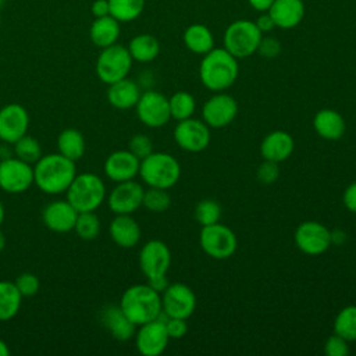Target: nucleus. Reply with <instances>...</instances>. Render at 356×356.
<instances>
[{
    "label": "nucleus",
    "mask_w": 356,
    "mask_h": 356,
    "mask_svg": "<svg viewBox=\"0 0 356 356\" xmlns=\"http://www.w3.org/2000/svg\"><path fill=\"white\" fill-rule=\"evenodd\" d=\"M67 200L78 211H96L106 200V185L95 172L76 174L68 189Z\"/></svg>",
    "instance_id": "nucleus-5"
},
{
    "label": "nucleus",
    "mask_w": 356,
    "mask_h": 356,
    "mask_svg": "<svg viewBox=\"0 0 356 356\" xmlns=\"http://www.w3.org/2000/svg\"><path fill=\"white\" fill-rule=\"evenodd\" d=\"M346 239V234L342 229H334L331 231V242L337 245H342Z\"/></svg>",
    "instance_id": "nucleus-50"
},
{
    "label": "nucleus",
    "mask_w": 356,
    "mask_h": 356,
    "mask_svg": "<svg viewBox=\"0 0 356 356\" xmlns=\"http://www.w3.org/2000/svg\"><path fill=\"white\" fill-rule=\"evenodd\" d=\"M6 243H7V241H6V235H4V232L0 229V252H3V250H4Z\"/></svg>",
    "instance_id": "nucleus-52"
},
{
    "label": "nucleus",
    "mask_w": 356,
    "mask_h": 356,
    "mask_svg": "<svg viewBox=\"0 0 356 356\" xmlns=\"http://www.w3.org/2000/svg\"><path fill=\"white\" fill-rule=\"evenodd\" d=\"M134 338L138 352L143 356L161 355L170 342L165 323L161 317L136 327Z\"/></svg>",
    "instance_id": "nucleus-16"
},
{
    "label": "nucleus",
    "mask_w": 356,
    "mask_h": 356,
    "mask_svg": "<svg viewBox=\"0 0 356 356\" xmlns=\"http://www.w3.org/2000/svg\"><path fill=\"white\" fill-rule=\"evenodd\" d=\"M134 61L150 63L160 53V43L156 36L150 33H139L134 36L127 46Z\"/></svg>",
    "instance_id": "nucleus-30"
},
{
    "label": "nucleus",
    "mask_w": 356,
    "mask_h": 356,
    "mask_svg": "<svg viewBox=\"0 0 356 356\" xmlns=\"http://www.w3.org/2000/svg\"><path fill=\"white\" fill-rule=\"evenodd\" d=\"M33 185V165L15 156L0 160V189L17 195L28 191Z\"/></svg>",
    "instance_id": "nucleus-9"
},
{
    "label": "nucleus",
    "mask_w": 356,
    "mask_h": 356,
    "mask_svg": "<svg viewBox=\"0 0 356 356\" xmlns=\"http://www.w3.org/2000/svg\"><path fill=\"white\" fill-rule=\"evenodd\" d=\"M295 245L298 249L309 256H318L325 253L331 242V231L318 221H303L300 222L293 234Z\"/></svg>",
    "instance_id": "nucleus-10"
},
{
    "label": "nucleus",
    "mask_w": 356,
    "mask_h": 356,
    "mask_svg": "<svg viewBox=\"0 0 356 356\" xmlns=\"http://www.w3.org/2000/svg\"><path fill=\"white\" fill-rule=\"evenodd\" d=\"M108 234L117 246L131 249L139 243L142 231L132 214H115L108 225Z\"/></svg>",
    "instance_id": "nucleus-22"
},
{
    "label": "nucleus",
    "mask_w": 356,
    "mask_h": 356,
    "mask_svg": "<svg viewBox=\"0 0 356 356\" xmlns=\"http://www.w3.org/2000/svg\"><path fill=\"white\" fill-rule=\"evenodd\" d=\"M142 206L152 213H164L171 206V196L167 189L149 186L143 192Z\"/></svg>",
    "instance_id": "nucleus-37"
},
{
    "label": "nucleus",
    "mask_w": 356,
    "mask_h": 356,
    "mask_svg": "<svg viewBox=\"0 0 356 356\" xmlns=\"http://www.w3.org/2000/svg\"><path fill=\"white\" fill-rule=\"evenodd\" d=\"M164 323H165V328L170 339H181L188 332V323L185 318L165 317Z\"/></svg>",
    "instance_id": "nucleus-43"
},
{
    "label": "nucleus",
    "mask_w": 356,
    "mask_h": 356,
    "mask_svg": "<svg viewBox=\"0 0 356 356\" xmlns=\"http://www.w3.org/2000/svg\"><path fill=\"white\" fill-rule=\"evenodd\" d=\"M161 309L165 317L188 320L195 313L196 295L186 284H170L161 293Z\"/></svg>",
    "instance_id": "nucleus-12"
},
{
    "label": "nucleus",
    "mask_w": 356,
    "mask_h": 356,
    "mask_svg": "<svg viewBox=\"0 0 356 356\" xmlns=\"http://www.w3.org/2000/svg\"><path fill=\"white\" fill-rule=\"evenodd\" d=\"M100 321L117 341H128L135 335L136 325L127 317L120 305L104 306L100 312Z\"/></svg>",
    "instance_id": "nucleus-23"
},
{
    "label": "nucleus",
    "mask_w": 356,
    "mask_h": 356,
    "mask_svg": "<svg viewBox=\"0 0 356 356\" xmlns=\"http://www.w3.org/2000/svg\"><path fill=\"white\" fill-rule=\"evenodd\" d=\"M193 216L202 227L216 224L221 218V206L214 199H202L195 206Z\"/></svg>",
    "instance_id": "nucleus-38"
},
{
    "label": "nucleus",
    "mask_w": 356,
    "mask_h": 356,
    "mask_svg": "<svg viewBox=\"0 0 356 356\" xmlns=\"http://www.w3.org/2000/svg\"><path fill=\"white\" fill-rule=\"evenodd\" d=\"M29 128V114L18 103H8L0 108V140L13 145L26 135Z\"/></svg>",
    "instance_id": "nucleus-18"
},
{
    "label": "nucleus",
    "mask_w": 356,
    "mask_h": 356,
    "mask_svg": "<svg viewBox=\"0 0 356 356\" xmlns=\"http://www.w3.org/2000/svg\"><path fill=\"white\" fill-rule=\"evenodd\" d=\"M349 352V341L337 334L330 335L324 343V353L327 356H348Z\"/></svg>",
    "instance_id": "nucleus-41"
},
{
    "label": "nucleus",
    "mask_w": 356,
    "mask_h": 356,
    "mask_svg": "<svg viewBox=\"0 0 356 356\" xmlns=\"http://www.w3.org/2000/svg\"><path fill=\"white\" fill-rule=\"evenodd\" d=\"M22 305V295L11 281L0 280V321L14 318Z\"/></svg>",
    "instance_id": "nucleus-31"
},
{
    "label": "nucleus",
    "mask_w": 356,
    "mask_h": 356,
    "mask_svg": "<svg viewBox=\"0 0 356 356\" xmlns=\"http://www.w3.org/2000/svg\"><path fill=\"white\" fill-rule=\"evenodd\" d=\"M4 216H6V211H4V206H3V203L0 202V227H1L3 221H4Z\"/></svg>",
    "instance_id": "nucleus-53"
},
{
    "label": "nucleus",
    "mask_w": 356,
    "mask_h": 356,
    "mask_svg": "<svg viewBox=\"0 0 356 356\" xmlns=\"http://www.w3.org/2000/svg\"><path fill=\"white\" fill-rule=\"evenodd\" d=\"M118 305L136 327L156 320L163 314L161 293L154 291L147 282L128 286Z\"/></svg>",
    "instance_id": "nucleus-3"
},
{
    "label": "nucleus",
    "mask_w": 356,
    "mask_h": 356,
    "mask_svg": "<svg viewBox=\"0 0 356 356\" xmlns=\"http://www.w3.org/2000/svg\"><path fill=\"white\" fill-rule=\"evenodd\" d=\"M76 175L75 161L57 153L42 154L33 164V184L46 195L64 193Z\"/></svg>",
    "instance_id": "nucleus-1"
},
{
    "label": "nucleus",
    "mask_w": 356,
    "mask_h": 356,
    "mask_svg": "<svg viewBox=\"0 0 356 356\" xmlns=\"http://www.w3.org/2000/svg\"><path fill=\"white\" fill-rule=\"evenodd\" d=\"M110 15L118 22H131L136 19L143 8L145 0H108Z\"/></svg>",
    "instance_id": "nucleus-33"
},
{
    "label": "nucleus",
    "mask_w": 356,
    "mask_h": 356,
    "mask_svg": "<svg viewBox=\"0 0 356 356\" xmlns=\"http://www.w3.org/2000/svg\"><path fill=\"white\" fill-rule=\"evenodd\" d=\"M57 150L64 157L78 161L86 152V142L81 131L75 128H65L57 136Z\"/></svg>",
    "instance_id": "nucleus-28"
},
{
    "label": "nucleus",
    "mask_w": 356,
    "mask_h": 356,
    "mask_svg": "<svg viewBox=\"0 0 356 356\" xmlns=\"http://www.w3.org/2000/svg\"><path fill=\"white\" fill-rule=\"evenodd\" d=\"M0 24H1V14H0Z\"/></svg>",
    "instance_id": "nucleus-54"
},
{
    "label": "nucleus",
    "mask_w": 356,
    "mask_h": 356,
    "mask_svg": "<svg viewBox=\"0 0 356 356\" xmlns=\"http://www.w3.org/2000/svg\"><path fill=\"white\" fill-rule=\"evenodd\" d=\"M184 43L195 54H206L214 47V36L203 24H192L184 32Z\"/></svg>",
    "instance_id": "nucleus-29"
},
{
    "label": "nucleus",
    "mask_w": 356,
    "mask_h": 356,
    "mask_svg": "<svg viewBox=\"0 0 356 356\" xmlns=\"http://www.w3.org/2000/svg\"><path fill=\"white\" fill-rule=\"evenodd\" d=\"M238 114V103L234 96L225 92H216L202 107V120L216 129L228 127Z\"/></svg>",
    "instance_id": "nucleus-15"
},
{
    "label": "nucleus",
    "mask_w": 356,
    "mask_h": 356,
    "mask_svg": "<svg viewBox=\"0 0 356 356\" xmlns=\"http://www.w3.org/2000/svg\"><path fill=\"white\" fill-rule=\"evenodd\" d=\"M273 1L274 0H248L250 7L260 13H266L270 8V6L273 4Z\"/></svg>",
    "instance_id": "nucleus-49"
},
{
    "label": "nucleus",
    "mask_w": 356,
    "mask_h": 356,
    "mask_svg": "<svg viewBox=\"0 0 356 356\" xmlns=\"http://www.w3.org/2000/svg\"><path fill=\"white\" fill-rule=\"evenodd\" d=\"M138 261L140 271L147 280L167 275L171 266L170 248L160 239H150L140 248Z\"/></svg>",
    "instance_id": "nucleus-14"
},
{
    "label": "nucleus",
    "mask_w": 356,
    "mask_h": 356,
    "mask_svg": "<svg viewBox=\"0 0 356 356\" xmlns=\"http://www.w3.org/2000/svg\"><path fill=\"white\" fill-rule=\"evenodd\" d=\"M275 28L292 29L298 26L305 17L303 0H274L267 10Z\"/></svg>",
    "instance_id": "nucleus-24"
},
{
    "label": "nucleus",
    "mask_w": 356,
    "mask_h": 356,
    "mask_svg": "<svg viewBox=\"0 0 356 356\" xmlns=\"http://www.w3.org/2000/svg\"><path fill=\"white\" fill-rule=\"evenodd\" d=\"M17 289L19 291V293L22 295V298H29L33 296L39 292L40 288V281L38 278V275H35L33 273H22L17 277V280L14 281Z\"/></svg>",
    "instance_id": "nucleus-40"
},
{
    "label": "nucleus",
    "mask_w": 356,
    "mask_h": 356,
    "mask_svg": "<svg viewBox=\"0 0 356 356\" xmlns=\"http://www.w3.org/2000/svg\"><path fill=\"white\" fill-rule=\"evenodd\" d=\"M254 24H256V26L261 31V33H264V32H270L271 29H274V28H275V25H274V22H273L271 17L268 15V13L261 14V15L254 21Z\"/></svg>",
    "instance_id": "nucleus-47"
},
{
    "label": "nucleus",
    "mask_w": 356,
    "mask_h": 356,
    "mask_svg": "<svg viewBox=\"0 0 356 356\" xmlns=\"http://www.w3.org/2000/svg\"><path fill=\"white\" fill-rule=\"evenodd\" d=\"M10 355V348L8 345L0 338V356H8Z\"/></svg>",
    "instance_id": "nucleus-51"
},
{
    "label": "nucleus",
    "mask_w": 356,
    "mask_h": 356,
    "mask_svg": "<svg viewBox=\"0 0 356 356\" xmlns=\"http://www.w3.org/2000/svg\"><path fill=\"white\" fill-rule=\"evenodd\" d=\"M174 140L185 152L200 153L210 145V127L193 117L178 121L174 128Z\"/></svg>",
    "instance_id": "nucleus-13"
},
{
    "label": "nucleus",
    "mask_w": 356,
    "mask_h": 356,
    "mask_svg": "<svg viewBox=\"0 0 356 356\" xmlns=\"http://www.w3.org/2000/svg\"><path fill=\"white\" fill-rule=\"evenodd\" d=\"M139 177L150 188L170 189L181 177V165L170 153L153 152L140 160Z\"/></svg>",
    "instance_id": "nucleus-4"
},
{
    "label": "nucleus",
    "mask_w": 356,
    "mask_h": 356,
    "mask_svg": "<svg viewBox=\"0 0 356 356\" xmlns=\"http://www.w3.org/2000/svg\"><path fill=\"white\" fill-rule=\"evenodd\" d=\"M202 250L216 260L229 259L238 248V238L235 232L220 222L202 227L199 235Z\"/></svg>",
    "instance_id": "nucleus-8"
},
{
    "label": "nucleus",
    "mask_w": 356,
    "mask_h": 356,
    "mask_svg": "<svg viewBox=\"0 0 356 356\" xmlns=\"http://www.w3.org/2000/svg\"><path fill=\"white\" fill-rule=\"evenodd\" d=\"M147 284H149L154 291H157L159 293H163L164 289L170 285V282H168V280H167V275L150 278V280H147Z\"/></svg>",
    "instance_id": "nucleus-48"
},
{
    "label": "nucleus",
    "mask_w": 356,
    "mask_h": 356,
    "mask_svg": "<svg viewBox=\"0 0 356 356\" xmlns=\"http://www.w3.org/2000/svg\"><path fill=\"white\" fill-rule=\"evenodd\" d=\"M257 53L266 58H274L281 53V43L275 38H261Z\"/></svg>",
    "instance_id": "nucleus-44"
},
{
    "label": "nucleus",
    "mask_w": 356,
    "mask_h": 356,
    "mask_svg": "<svg viewBox=\"0 0 356 356\" xmlns=\"http://www.w3.org/2000/svg\"><path fill=\"white\" fill-rule=\"evenodd\" d=\"M334 334L352 342L356 341V305L342 307L334 318Z\"/></svg>",
    "instance_id": "nucleus-32"
},
{
    "label": "nucleus",
    "mask_w": 356,
    "mask_h": 356,
    "mask_svg": "<svg viewBox=\"0 0 356 356\" xmlns=\"http://www.w3.org/2000/svg\"><path fill=\"white\" fill-rule=\"evenodd\" d=\"M128 150L136 156L139 160L147 157L150 153H153V140L145 135V134H136L134 135L128 142Z\"/></svg>",
    "instance_id": "nucleus-39"
},
{
    "label": "nucleus",
    "mask_w": 356,
    "mask_h": 356,
    "mask_svg": "<svg viewBox=\"0 0 356 356\" xmlns=\"http://www.w3.org/2000/svg\"><path fill=\"white\" fill-rule=\"evenodd\" d=\"M78 217V211L72 207V204L65 200H54L44 206L42 210V221L47 229L65 234L74 229L75 221Z\"/></svg>",
    "instance_id": "nucleus-19"
},
{
    "label": "nucleus",
    "mask_w": 356,
    "mask_h": 356,
    "mask_svg": "<svg viewBox=\"0 0 356 356\" xmlns=\"http://www.w3.org/2000/svg\"><path fill=\"white\" fill-rule=\"evenodd\" d=\"M342 200H343V204L345 207L350 211V213H355L356 214V181L349 184L345 191H343V195H342Z\"/></svg>",
    "instance_id": "nucleus-45"
},
{
    "label": "nucleus",
    "mask_w": 356,
    "mask_h": 356,
    "mask_svg": "<svg viewBox=\"0 0 356 356\" xmlns=\"http://www.w3.org/2000/svg\"><path fill=\"white\" fill-rule=\"evenodd\" d=\"M261 38L263 33L254 21L238 19L227 26L222 43L224 49L239 60L257 53Z\"/></svg>",
    "instance_id": "nucleus-6"
},
{
    "label": "nucleus",
    "mask_w": 356,
    "mask_h": 356,
    "mask_svg": "<svg viewBox=\"0 0 356 356\" xmlns=\"http://www.w3.org/2000/svg\"><path fill=\"white\" fill-rule=\"evenodd\" d=\"M295 150V139L282 129L268 132L260 143V154L264 160L281 163L288 160Z\"/></svg>",
    "instance_id": "nucleus-21"
},
{
    "label": "nucleus",
    "mask_w": 356,
    "mask_h": 356,
    "mask_svg": "<svg viewBox=\"0 0 356 356\" xmlns=\"http://www.w3.org/2000/svg\"><path fill=\"white\" fill-rule=\"evenodd\" d=\"M239 75L238 58L224 47H213L203 54L199 65V78L202 85L211 92H225L231 88Z\"/></svg>",
    "instance_id": "nucleus-2"
},
{
    "label": "nucleus",
    "mask_w": 356,
    "mask_h": 356,
    "mask_svg": "<svg viewBox=\"0 0 356 356\" xmlns=\"http://www.w3.org/2000/svg\"><path fill=\"white\" fill-rule=\"evenodd\" d=\"M90 13L95 18L110 15V4L108 0H95L90 6Z\"/></svg>",
    "instance_id": "nucleus-46"
},
{
    "label": "nucleus",
    "mask_w": 356,
    "mask_h": 356,
    "mask_svg": "<svg viewBox=\"0 0 356 356\" xmlns=\"http://www.w3.org/2000/svg\"><path fill=\"white\" fill-rule=\"evenodd\" d=\"M132 63L134 60L128 49L122 44L114 43L102 49L95 65L96 75L106 85L114 83L128 76Z\"/></svg>",
    "instance_id": "nucleus-7"
},
{
    "label": "nucleus",
    "mask_w": 356,
    "mask_h": 356,
    "mask_svg": "<svg viewBox=\"0 0 356 356\" xmlns=\"http://www.w3.org/2000/svg\"><path fill=\"white\" fill-rule=\"evenodd\" d=\"M143 192V186L135 179L117 182L106 196L108 209L114 214H134L142 206Z\"/></svg>",
    "instance_id": "nucleus-17"
},
{
    "label": "nucleus",
    "mask_w": 356,
    "mask_h": 356,
    "mask_svg": "<svg viewBox=\"0 0 356 356\" xmlns=\"http://www.w3.org/2000/svg\"><path fill=\"white\" fill-rule=\"evenodd\" d=\"M140 88L139 85L132 81L124 78L114 83L108 85L107 89V102L117 110H128L136 106L139 97H140Z\"/></svg>",
    "instance_id": "nucleus-26"
},
{
    "label": "nucleus",
    "mask_w": 356,
    "mask_h": 356,
    "mask_svg": "<svg viewBox=\"0 0 356 356\" xmlns=\"http://www.w3.org/2000/svg\"><path fill=\"white\" fill-rule=\"evenodd\" d=\"M316 134L325 140H338L345 135L346 124L343 117L334 108H321L313 118Z\"/></svg>",
    "instance_id": "nucleus-25"
},
{
    "label": "nucleus",
    "mask_w": 356,
    "mask_h": 356,
    "mask_svg": "<svg viewBox=\"0 0 356 356\" xmlns=\"http://www.w3.org/2000/svg\"><path fill=\"white\" fill-rule=\"evenodd\" d=\"M140 160L134 156L128 149L115 150L110 153L104 160V174L113 182H122L135 179L139 175Z\"/></svg>",
    "instance_id": "nucleus-20"
},
{
    "label": "nucleus",
    "mask_w": 356,
    "mask_h": 356,
    "mask_svg": "<svg viewBox=\"0 0 356 356\" xmlns=\"http://www.w3.org/2000/svg\"><path fill=\"white\" fill-rule=\"evenodd\" d=\"M168 104H170L171 118L177 121L191 118L196 108L195 97L191 93L184 90L175 92L171 97H168Z\"/></svg>",
    "instance_id": "nucleus-34"
},
{
    "label": "nucleus",
    "mask_w": 356,
    "mask_h": 356,
    "mask_svg": "<svg viewBox=\"0 0 356 356\" xmlns=\"http://www.w3.org/2000/svg\"><path fill=\"white\" fill-rule=\"evenodd\" d=\"M139 121L149 128H161L171 120L168 97L157 90H146L135 106Z\"/></svg>",
    "instance_id": "nucleus-11"
},
{
    "label": "nucleus",
    "mask_w": 356,
    "mask_h": 356,
    "mask_svg": "<svg viewBox=\"0 0 356 356\" xmlns=\"http://www.w3.org/2000/svg\"><path fill=\"white\" fill-rule=\"evenodd\" d=\"M256 177L261 184H273L280 177V168H278V163L274 161H268L264 160L257 171H256Z\"/></svg>",
    "instance_id": "nucleus-42"
},
{
    "label": "nucleus",
    "mask_w": 356,
    "mask_h": 356,
    "mask_svg": "<svg viewBox=\"0 0 356 356\" xmlns=\"http://www.w3.org/2000/svg\"><path fill=\"white\" fill-rule=\"evenodd\" d=\"M100 220L95 211H82L78 213L74 231L81 239L92 241L100 234Z\"/></svg>",
    "instance_id": "nucleus-36"
},
{
    "label": "nucleus",
    "mask_w": 356,
    "mask_h": 356,
    "mask_svg": "<svg viewBox=\"0 0 356 356\" xmlns=\"http://www.w3.org/2000/svg\"><path fill=\"white\" fill-rule=\"evenodd\" d=\"M13 152L14 156L18 157L19 160L33 165L40 157H42V147L38 139H35L31 135H24L19 138L15 143H13Z\"/></svg>",
    "instance_id": "nucleus-35"
},
{
    "label": "nucleus",
    "mask_w": 356,
    "mask_h": 356,
    "mask_svg": "<svg viewBox=\"0 0 356 356\" xmlns=\"http://www.w3.org/2000/svg\"><path fill=\"white\" fill-rule=\"evenodd\" d=\"M0 160H1V157H0Z\"/></svg>",
    "instance_id": "nucleus-55"
},
{
    "label": "nucleus",
    "mask_w": 356,
    "mask_h": 356,
    "mask_svg": "<svg viewBox=\"0 0 356 356\" xmlns=\"http://www.w3.org/2000/svg\"><path fill=\"white\" fill-rule=\"evenodd\" d=\"M89 38L99 49L108 47L120 38V22L111 15L95 18L89 28Z\"/></svg>",
    "instance_id": "nucleus-27"
}]
</instances>
